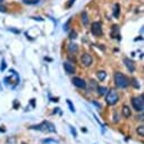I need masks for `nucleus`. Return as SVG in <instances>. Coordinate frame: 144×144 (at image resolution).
<instances>
[{"instance_id":"1","label":"nucleus","mask_w":144,"mask_h":144,"mask_svg":"<svg viewBox=\"0 0 144 144\" xmlns=\"http://www.w3.org/2000/svg\"><path fill=\"white\" fill-rule=\"evenodd\" d=\"M114 80H115L116 85H117L119 88L127 87V86L129 85V83H131L126 75H124L123 73H119V72L115 73V75H114Z\"/></svg>"},{"instance_id":"2","label":"nucleus","mask_w":144,"mask_h":144,"mask_svg":"<svg viewBox=\"0 0 144 144\" xmlns=\"http://www.w3.org/2000/svg\"><path fill=\"white\" fill-rule=\"evenodd\" d=\"M106 94H107V95H106V101H107V103L110 104V106L116 104L118 102V100H119V95H118L117 92L114 90L108 91Z\"/></svg>"},{"instance_id":"3","label":"nucleus","mask_w":144,"mask_h":144,"mask_svg":"<svg viewBox=\"0 0 144 144\" xmlns=\"http://www.w3.org/2000/svg\"><path fill=\"white\" fill-rule=\"evenodd\" d=\"M132 106L133 108L139 112H142L144 109V102H143V96H139V98H133L132 99Z\"/></svg>"},{"instance_id":"4","label":"nucleus","mask_w":144,"mask_h":144,"mask_svg":"<svg viewBox=\"0 0 144 144\" xmlns=\"http://www.w3.org/2000/svg\"><path fill=\"white\" fill-rule=\"evenodd\" d=\"M31 128H34V129H40V131H44V132H55L54 125L51 123H48V121H44L41 125L39 126H32Z\"/></svg>"},{"instance_id":"5","label":"nucleus","mask_w":144,"mask_h":144,"mask_svg":"<svg viewBox=\"0 0 144 144\" xmlns=\"http://www.w3.org/2000/svg\"><path fill=\"white\" fill-rule=\"evenodd\" d=\"M91 32L95 36H99L102 34V25L100 22H94L92 23V27H91Z\"/></svg>"},{"instance_id":"6","label":"nucleus","mask_w":144,"mask_h":144,"mask_svg":"<svg viewBox=\"0 0 144 144\" xmlns=\"http://www.w3.org/2000/svg\"><path fill=\"white\" fill-rule=\"evenodd\" d=\"M81 62H82L83 66L90 67L91 65L93 64V58H92V56H91V55L84 54V55H82V57H81Z\"/></svg>"},{"instance_id":"7","label":"nucleus","mask_w":144,"mask_h":144,"mask_svg":"<svg viewBox=\"0 0 144 144\" xmlns=\"http://www.w3.org/2000/svg\"><path fill=\"white\" fill-rule=\"evenodd\" d=\"M72 82H73V84H74L75 86H77L78 88H86V82L84 80H82V78L74 77Z\"/></svg>"},{"instance_id":"8","label":"nucleus","mask_w":144,"mask_h":144,"mask_svg":"<svg viewBox=\"0 0 144 144\" xmlns=\"http://www.w3.org/2000/svg\"><path fill=\"white\" fill-rule=\"evenodd\" d=\"M124 64H125V66L127 67V69L129 70L131 73H134V72H135V64H134V62L132 61L131 59L125 58V59H124Z\"/></svg>"},{"instance_id":"9","label":"nucleus","mask_w":144,"mask_h":144,"mask_svg":"<svg viewBox=\"0 0 144 144\" xmlns=\"http://www.w3.org/2000/svg\"><path fill=\"white\" fill-rule=\"evenodd\" d=\"M64 68L65 70H66L67 74H74L75 73V67L74 65H72L70 62H64Z\"/></svg>"},{"instance_id":"10","label":"nucleus","mask_w":144,"mask_h":144,"mask_svg":"<svg viewBox=\"0 0 144 144\" xmlns=\"http://www.w3.org/2000/svg\"><path fill=\"white\" fill-rule=\"evenodd\" d=\"M121 112H123V116L125 118H129L132 115V112H131V108L128 107V106H123V109H121Z\"/></svg>"},{"instance_id":"11","label":"nucleus","mask_w":144,"mask_h":144,"mask_svg":"<svg viewBox=\"0 0 144 144\" xmlns=\"http://www.w3.org/2000/svg\"><path fill=\"white\" fill-rule=\"evenodd\" d=\"M68 51H69L70 54H76V52L78 51L77 44H75V43H69V44H68Z\"/></svg>"},{"instance_id":"12","label":"nucleus","mask_w":144,"mask_h":144,"mask_svg":"<svg viewBox=\"0 0 144 144\" xmlns=\"http://www.w3.org/2000/svg\"><path fill=\"white\" fill-rule=\"evenodd\" d=\"M81 19H82V23L85 25V26L88 24V17H87V13H86V11H83V13L81 14Z\"/></svg>"},{"instance_id":"13","label":"nucleus","mask_w":144,"mask_h":144,"mask_svg":"<svg viewBox=\"0 0 144 144\" xmlns=\"http://www.w3.org/2000/svg\"><path fill=\"white\" fill-rule=\"evenodd\" d=\"M96 76H98V78H99L100 81H104L106 77H107V74H106V72H103V70H100V72L96 73Z\"/></svg>"},{"instance_id":"14","label":"nucleus","mask_w":144,"mask_h":144,"mask_svg":"<svg viewBox=\"0 0 144 144\" xmlns=\"http://www.w3.org/2000/svg\"><path fill=\"white\" fill-rule=\"evenodd\" d=\"M98 93H99V95H104V94L107 93V87H104V86H98Z\"/></svg>"},{"instance_id":"15","label":"nucleus","mask_w":144,"mask_h":144,"mask_svg":"<svg viewBox=\"0 0 144 144\" xmlns=\"http://www.w3.org/2000/svg\"><path fill=\"white\" fill-rule=\"evenodd\" d=\"M120 15V6L119 5H116L115 6V9H114V16L115 18H118Z\"/></svg>"},{"instance_id":"16","label":"nucleus","mask_w":144,"mask_h":144,"mask_svg":"<svg viewBox=\"0 0 144 144\" xmlns=\"http://www.w3.org/2000/svg\"><path fill=\"white\" fill-rule=\"evenodd\" d=\"M136 133L139 134L140 136H142V137H143V136H144V126L143 125L139 126V127L136 128Z\"/></svg>"},{"instance_id":"17","label":"nucleus","mask_w":144,"mask_h":144,"mask_svg":"<svg viewBox=\"0 0 144 144\" xmlns=\"http://www.w3.org/2000/svg\"><path fill=\"white\" fill-rule=\"evenodd\" d=\"M40 0H23L24 3H27V5H35V3H39Z\"/></svg>"},{"instance_id":"18","label":"nucleus","mask_w":144,"mask_h":144,"mask_svg":"<svg viewBox=\"0 0 144 144\" xmlns=\"http://www.w3.org/2000/svg\"><path fill=\"white\" fill-rule=\"evenodd\" d=\"M76 36H77V33L75 32V31H72V32L69 33V39H70V40H74V39H76Z\"/></svg>"},{"instance_id":"19","label":"nucleus","mask_w":144,"mask_h":144,"mask_svg":"<svg viewBox=\"0 0 144 144\" xmlns=\"http://www.w3.org/2000/svg\"><path fill=\"white\" fill-rule=\"evenodd\" d=\"M69 23H70V19L64 25V31H68V29H69Z\"/></svg>"},{"instance_id":"20","label":"nucleus","mask_w":144,"mask_h":144,"mask_svg":"<svg viewBox=\"0 0 144 144\" xmlns=\"http://www.w3.org/2000/svg\"><path fill=\"white\" fill-rule=\"evenodd\" d=\"M67 103H68V106H69V108H70V110H72V111H74V107H73V104H72V102L69 101V100H67Z\"/></svg>"},{"instance_id":"21","label":"nucleus","mask_w":144,"mask_h":144,"mask_svg":"<svg viewBox=\"0 0 144 144\" xmlns=\"http://www.w3.org/2000/svg\"><path fill=\"white\" fill-rule=\"evenodd\" d=\"M74 2H75V0H70L69 2L67 3V8H69V7H70V6H72L73 3H74Z\"/></svg>"},{"instance_id":"22","label":"nucleus","mask_w":144,"mask_h":144,"mask_svg":"<svg viewBox=\"0 0 144 144\" xmlns=\"http://www.w3.org/2000/svg\"><path fill=\"white\" fill-rule=\"evenodd\" d=\"M133 84L135 87H139V83H136V80H133Z\"/></svg>"},{"instance_id":"23","label":"nucleus","mask_w":144,"mask_h":144,"mask_svg":"<svg viewBox=\"0 0 144 144\" xmlns=\"http://www.w3.org/2000/svg\"><path fill=\"white\" fill-rule=\"evenodd\" d=\"M1 10L5 11V7H0V11H1Z\"/></svg>"},{"instance_id":"24","label":"nucleus","mask_w":144,"mask_h":144,"mask_svg":"<svg viewBox=\"0 0 144 144\" xmlns=\"http://www.w3.org/2000/svg\"><path fill=\"white\" fill-rule=\"evenodd\" d=\"M0 1H2V0H0Z\"/></svg>"}]
</instances>
